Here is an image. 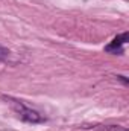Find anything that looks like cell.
I'll return each instance as SVG.
<instances>
[{"mask_svg":"<svg viewBox=\"0 0 129 131\" xmlns=\"http://www.w3.org/2000/svg\"><path fill=\"white\" fill-rule=\"evenodd\" d=\"M9 101V104H11V107H12V110L18 114V117L21 119V121H24V122H29V124H38V122H44V117L38 113V111H35V110H31V108H28L26 105H23L20 101H15V99H11L8 98Z\"/></svg>","mask_w":129,"mask_h":131,"instance_id":"cell-1","label":"cell"},{"mask_svg":"<svg viewBox=\"0 0 129 131\" xmlns=\"http://www.w3.org/2000/svg\"><path fill=\"white\" fill-rule=\"evenodd\" d=\"M128 40H129V34L128 32L122 34V35L115 37V38L105 47V50H106V52H111V53H122V52H123L122 46H123L125 43H128Z\"/></svg>","mask_w":129,"mask_h":131,"instance_id":"cell-2","label":"cell"},{"mask_svg":"<svg viewBox=\"0 0 129 131\" xmlns=\"http://www.w3.org/2000/svg\"><path fill=\"white\" fill-rule=\"evenodd\" d=\"M9 53H11V52H9L8 49H5V47L0 46V60H6V58L9 57Z\"/></svg>","mask_w":129,"mask_h":131,"instance_id":"cell-3","label":"cell"}]
</instances>
